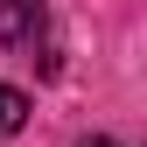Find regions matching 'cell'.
Segmentation results:
<instances>
[{"mask_svg": "<svg viewBox=\"0 0 147 147\" xmlns=\"http://www.w3.org/2000/svg\"><path fill=\"white\" fill-rule=\"evenodd\" d=\"M42 0H0V42H35Z\"/></svg>", "mask_w": 147, "mask_h": 147, "instance_id": "obj_1", "label": "cell"}, {"mask_svg": "<svg viewBox=\"0 0 147 147\" xmlns=\"http://www.w3.org/2000/svg\"><path fill=\"white\" fill-rule=\"evenodd\" d=\"M21 119H28V91L0 84V140H7V133H21Z\"/></svg>", "mask_w": 147, "mask_h": 147, "instance_id": "obj_2", "label": "cell"}, {"mask_svg": "<svg viewBox=\"0 0 147 147\" xmlns=\"http://www.w3.org/2000/svg\"><path fill=\"white\" fill-rule=\"evenodd\" d=\"M77 147H119V140H105V133H91V140H77Z\"/></svg>", "mask_w": 147, "mask_h": 147, "instance_id": "obj_3", "label": "cell"}]
</instances>
